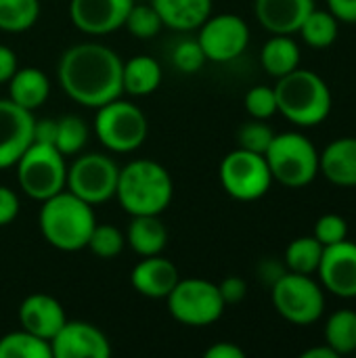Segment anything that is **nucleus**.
Here are the masks:
<instances>
[{"instance_id": "1", "label": "nucleus", "mask_w": 356, "mask_h": 358, "mask_svg": "<svg viewBox=\"0 0 356 358\" xmlns=\"http://www.w3.org/2000/svg\"><path fill=\"white\" fill-rule=\"evenodd\" d=\"M120 55L99 42L69 46L57 65L61 90L84 107H101L124 94Z\"/></svg>"}, {"instance_id": "2", "label": "nucleus", "mask_w": 356, "mask_h": 358, "mask_svg": "<svg viewBox=\"0 0 356 358\" xmlns=\"http://www.w3.org/2000/svg\"><path fill=\"white\" fill-rule=\"evenodd\" d=\"M38 224L44 241L55 250L80 252L88 245V237L97 224V216L88 201L63 189L61 193L42 201Z\"/></svg>"}, {"instance_id": "3", "label": "nucleus", "mask_w": 356, "mask_h": 358, "mask_svg": "<svg viewBox=\"0 0 356 358\" xmlns=\"http://www.w3.org/2000/svg\"><path fill=\"white\" fill-rule=\"evenodd\" d=\"M115 197L130 216H159L172 203L174 182L162 164L153 159H134L120 168Z\"/></svg>"}, {"instance_id": "4", "label": "nucleus", "mask_w": 356, "mask_h": 358, "mask_svg": "<svg viewBox=\"0 0 356 358\" xmlns=\"http://www.w3.org/2000/svg\"><path fill=\"white\" fill-rule=\"evenodd\" d=\"M277 111L296 126H319L332 113V90L325 80L311 69H294L277 78Z\"/></svg>"}, {"instance_id": "5", "label": "nucleus", "mask_w": 356, "mask_h": 358, "mask_svg": "<svg viewBox=\"0 0 356 358\" xmlns=\"http://www.w3.org/2000/svg\"><path fill=\"white\" fill-rule=\"evenodd\" d=\"M264 157L273 180L283 187L302 189L319 176V151L313 141L300 132L275 134Z\"/></svg>"}, {"instance_id": "6", "label": "nucleus", "mask_w": 356, "mask_h": 358, "mask_svg": "<svg viewBox=\"0 0 356 358\" xmlns=\"http://www.w3.org/2000/svg\"><path fill=\"white\" fill-rule=\"evenodd\" d=\"M19 189L36 201H44L65 189L67 162L52 145L31 143L15 164Z\"/></svg>"}, {"instance_id": "7", "label": "nucleus", "mask_w": 356, "mask_h": 358, "mask_svg": "<svg viewBox=\"0 0 356 358\" xmlns=\"http://www.w3.org/2000/svg\"><path fill=\"white\" fill-rule=\"evenodd\" d=\"M149 132V124L141 107L122 96L97 107L94 134L99 143L111 153L136 151Z\"/></svg>"}, {"instance_id": "8", "label": "nucleus", "mask_w": 356, "mask_h": 358, "mask_svg": "<svg viewBox=\"0 0 356 358\" xmlns=\"http://www.w3.org/2000/svg\"><path fill=\"white\" fill-rule=\"evenodd\" d=\"M166 302L172 319L187 327H208L216 323L227 308L218 285L197 277L178 279Z\"/></svg>"}, {"instance_id": "9", "label": "nucleus", "mask_w": 356, "mask_h": 358, "mask_svg": "<svg viewBox=\"0 0 356 358\" xmlns=\"http://www.w3.org/2000/svg\"><path fill=\"white\" fill-rule=\"evenodd\" d=\"M275 310L294 325H313L325 313V292L313 275L285 273L271 287Z\"/></svg>"}, {"instance_id": "10", "label": "nucleus", "mask_w": 356, "mask_h": 358, "mask_svg": "<svg viewBox=\"0 0 356 358\" xmlns=\"http://www.w3.org/2000/svg\"><path fill=\"white\" fill-rule=\"evenodd\" d=\"M218 176L227 195L237 201H256L264 197L273 185L266 157L239 147L225 155Z\"/></svg>"}, {"instance_id": "11", "label": "nucleus", "mask_w": 356, "mask_h": 358, "mask_svg": "<svg viewBox=\"0 0 356 358\" xmlns=\"http://www.w3.org/2000/svg\"><path fill=\"white\" fill-rule=\"evenodd\" d=\"M120 166L105 153H82L71 166H67V182L65 189L88 201L90 206H99L115 197Z\"/></svg>"}, {"instance_id": "12", "label": "nucleus", "mask_w": 356, "mask_h": 358, "mask_svg": "<svg viewBox=\"0 0 356 358\" xmlns=\"http://www.w3.org/2000/svg\"><path fill=\"white\" fill-rule=\"evenodd\" d=\"M204 55L214 63H229L243 55L250 44V27L248 23L233 13L210 15L199 25L197 36Z\"/></svg>"}, {"instance_id": "13", "label": "nucleus", "mask_w": 356, "mask_h": 358, "mask_svg": "<svg viewBox=\"0 0 356 358\" xmlns=\"http://www.w3.org/2000/svg\"><path fill=\"white\" fill-rule=\"evenodd\" d=\"M34 111L19 107L10 99H0V170L15 166L34 143Z\"/></svg>"}, {"instance_id": "14", "label": "nucleus", "mask_w": 356, "mask_h": 358, "mask_svg": "<svg viewBox=\"0 0 356 358\" xmlns=\"http://www.w3.org/2000/svg\"><path fill=\"white\" fill-rule=\"evenodd\" d=\"M52 358H109L111 342L92 323L65 321L50 340Z\"/></svg>"}, {"instance_id": "15", "label": "nucleus", "mask_w": 356, "mask_h": 358, "mask_svg": "<svg viewBox=\"0 0 356 358\" xmlns=\"http://www.w3.org/2000/svg\"><path fill=\"white\" fill-rule=\"evenodd\" d=\"M323 289L329 294L355 300L356 298V243L340 241L336 245H327L323 250V258L317 271Z\"/></svg>"}, {"instance_id": "16", "label": "nucleus", "mask_w": 356, "mask_h": 358, "mask_svg": "<svg viewBox=\"0 0 356 358\" xmlns=\"http://www.w3.org/2000/svg\"><path fill=\"white\" fill-rule=\"evenodd\" d=\"M134 0H71L69 19L88 36H107L124 27Z\"/></svg>"}, {"instance_id": "17", "label": "nucleus", "mask_w": 356, "mask_h": 358, "mask_svg": "<svg viewBox=\"0 0 356 358\" xmlns=\"http://www.w3.org/2000/svg\"><path fill=\"white\" fill-rule=\"evenodd\" d=\"M178 279V268L168 258H162V254L145 256L130 271V285L134 292L151 300H166Z\"/></svg>"}, {"instance_id": "18", "label": "nucleus", "mask_w": 356, "mask_h": 358, "mask_svg": "<svg viewBox=\"0 0 356 358\" xmlns=\"http://www.w3.org/2000/svg\"><path fill=\"white\" fill-rule=\"evenodd\" d=\"M65 321L67 317L61 302L48 294H31L23 298V302L19 304L21 327L42 340L50 342Z\"/></svg>"}, {"instance_id": "19", "label": "nucleus", "mask_w": 356, "mask_h": 358, "mask_svg": "<svg viewBox=\"0 0 356 358\" xmlns=\"http://www.w3.org/2000/svg\"><path fill=\"white\" fill-rule=\"evenodd\" d=\"M315 8V0H254L258 23L271 34L292 36Z\"/></svg>"}, {"instance_id": "20", "label": "nucleus", "mask_w": 356, "mask_h": 358, "mask_svg": "<svg viewBox=\"0 0 356 358\" xmlns=\"http://www.w3.org/2000/svg\"><path fill=\"white\" fill-rule=\"evenodd\" d=\"M319 172L336 187H356V136L332 141L319 153Z\"/></svg>"}, {"instance_id": "21", "label": "nucleus", "mask_w": 356, "mask_h": 358, "mask_svg": "<svg viewBox=\"0 0 356 358\" xmlns=\"http://www.w3.org/2000/svg\"><path fill=\"white\" fill-rule=\"evenodd\" d=\"M162 17L164 27L176 31L199 29L212 15V0H149Z\"/></svg>"}, {"instance_id": "22", "label": "nucleus", "mask_w": 356, "mask_h": 358, "mask_svg": "<svg viewBox=\"0 0 356 358\" xmlns=\"http://www.w3.org/2000/svg\"><path fill=\"white\" fill-rule=\"evenodd\" d=\"M8 84V99L27 111L42 107L50 94V80L38 67H17Z\"/></svg>"}, {"instance_id": "23", "label": "nucleus", "mask_w": 356, "mask_h": 358, "mask_svg": "<svg viewBox=\"0 0 356 358\" xmlns=\"http://www.w3.org/2000/svg\"><path fill=\"white\" fill-rule=\"evenodd\" d=\"M126 245L141 258L157 256L168 245V229L159 216H132L126 231Z\"/></svg>"}, {"instance_id": "24", "label": "nucleus", "mask_w": 356, "mask_h": 358, "mask_svg": "<svg viewBox=\"0 0 356 358\" xmlns=\"http://www.w3.org/2000/svg\"><path fill=\"white\" fill-rule=\"evenodd\" d=\"M162 84V65L149 55H136L122 65V88L130 96H149Z\"/></svg>"}, {"instance_id": "25", "label": "nucleus", "mask_w": 356, "mask_h": 358, "mask_svg": "<svg viewBox=\"0 0 356 358\" xmlns=\"http://www.w3.org/2000/svg\"><path fill=\"white\" fill-rule=\"evenodd\" d=\"M260 61L269 76L283 78L300 67V46L292 36L273 34V38L262 46Z\"/></svg>"}, {"instance_id": "26", "label": "nucleus", "mask_w": 356, "mask_h": 358, "mask_svg": "<svg viewBox=\"0 0 356 358\" xmlns=\"http://www.w3.org/2000/svg\"><path fill=\"white\" fill-rule=\"evenodd\" d=\"M323 338H325V344H327L338 357L355 355L356 310H350V308L336 310V313L327 319V323H325Z\"/></svg>"}, {"instance_id": "27", "label": "nucleus", "mask_w": 356, "mask_h": 358, "mask_svg": "<svg viewBox=\"0 0 356 358\" xmlns=\"http://www.w3.org/2000/svg\"><path fill=\"white\" fill-rule=\"evenodd\" d=\"M323 245L315 235L298 237L294 239L287 250H285V266L290 273H300V275H315L319 271L321 258H323Z\"/></svg>"}, {"instance_id": "28", "label": "nucleus", "mask_w": 356, "mask_h": 358, "mask_svg": "<svg viewBox=\"0 0 356 358\" xmlns=\"http://www.w3.org/2000/svg\"><path fill=\"white\" fill-rule=\"evenodd\" d=\"M0 358H52V348L48 340L21 327L0 338Z\"/></svg>"}, {"instance_id": "29", "label": "nucleus", "mask_w": 356, "mask_h": 358, "mask_svg": "<svg viewBox=\"0 0 356 358\" xmlns=\"http://www.w3.org/2000/svg\"><path fill=\"white\" fill-rule=\"evenodd\" d=\"M338 31H340V21L329 10H319V8H313L298 29L302 40L313 48L332 46L338 40Z\"/></svg>"}, {"instance_id": "30", "label": "nucleus", "mask_w": 356, "mask_h": 358, "mask_svg": "<svg viewBox=\"0 0 356 358\" xmlns=\"http://www.w3.org/2000/svg\"><path fill=\"white\" fill-rule=\"evenodd\" d=\"M40 17V0H0V29L21 34L36 25Z\"/></svg>"}, {"instance_id": "31", "label": "nucleus", "mask_w": 356, "mask_h": 358, "mask_svg": "<svg viewBox=\"0 0 356 358\" xmlns=\"http://www.w3.org/2000/svg\"><path fill=\"white\" fill-rule=\"evenodd\" d=\"M88 143V126L80 115H63L57 120V138L55 147L65 157L78 155Z\"/></svg>"}, {"instance_id": "32", "label": "nucleus", "mask_w": 356, "mask_h": 358, "mask_svg": "<svg viewBox=\"0 0 356 358\" xmlns=\"http://www.w3.org/2000/svg\"><path fill=\"white\" fill-rule=\"evenodd\" d=\"M124 27L134 38L147 40V38L157 36L159 29L164 27V23H162V17L151 2H132V6L126 15Z\"/></svg>"}, {"instance_id": "33", "label": "nucleus", "mask_w": 356, "mask_h": 358, "mask_svg": "<svg viewBox=\"0 0 356 358\" xmlns=\"http://www.w3.org/2000/svg\"><path fill=\"white\" fill-rule=\"evenodd\" d=\"M86 248L101 260H113L126 248V235L113 224H99L97 222L90 237H88Z\"/></svg>"}, {"instance_id": "34", "label": "nucleus", "mask_w": 356, "mask_h": 358, "mask_svg": "<svg viewBox=\"0 0 356 358\" xmlns=\"http://www.w3.org/2000/svg\"><path fill=\"white\" fill-rule=\"evenodd\" d=\"M275 138L273 128L266 124V120H250L245 122L239 130H237V145L239 149L252 151V153H260L264 155L266 149L271 147Z\"/></svg>"}, {"instance_id": "35", "label": "nucleus", "mask_w": 356, "mask_h": 358, "mask_svg": "<svg viewBox=\"0 0 356 358\" xmlns=\"http://www.w3.org/2000/svg\"><path fill=\"white\" fill-rule=\"evenodd\" d=\"M206 61L208 59H206L204 48H201L197 38L195 40L193 38L180 40L172 48V63L180 73H197Z\"/></svg>"}, {"instance_id": "36", "label": "nucleus", "mask_w": 356, "mask_h": 358, "mask_svg": "<svg viewBox=\"0 0 356 358\" xmlns=\"http://www.w3.org/2000/svg\"><path fill=\"white\" fill-rule=\"evenodd\" d=\"M243 105H245V111L250 113V117H254V120H269V117H273L277 113L275 88L264 86V84L252 86L245 92Z\"/></svg>"}, {"instance_id": "37", "label": "nucleus", "mask_w": 356, "mask_h": 358, "mask_svg": "<svg viewBox=\"0 0 356 358\" xmlns=\"http://www.w3.org/2000/svg\"><path fill=\"white\" fill-rule=\"evenodd\" d=\"M315 237L323 248L348 239V222L340 214H323L315 224Z\"/></svg>"}, {"instance_id": "38", "label": "nucleus", "mask_w": 356, "mask_h": 358, "mask_svg": "<svg viewBox=\"0 0 356 358\" xmlns=\"http://www.w3.org/2000/svg\"><path fill=\"white\" fill-rule=\"evenodd\" d=\"M218 289H220V296H222V300H225L227 306L239 304L248 296V283L241 277H227V279H222V283L218 285Z\"/></svg>"}, {"instance_id": "39", "label": "nucleus", "mask_w": 356, "mask_h": 358, "mask_svg": "<svg viewBox=\"0 0 356 358\" xmlns=\"http://www.w3.org/2000/svg\"><path fill=\"white\" fill-rule=\"evenodd\" d=\"M19 210H21L19 195L13 189L0 185V227L10 224L19 216Z\"/></svg>"}, {"instance_id": "40", "label": "nucleus", "mask_w": 356, "mask_h": 358, "mask_svg": "<svg viewBox=\"0 0 356 358\" xmlns=\"http://www.w3.org/2000/svg\"><path fill=\"white\" fill-rule=\"evenodd\" d=\"M55 138H57V120L42 117V120L34 122V143L55 147Z\"/></svg>"}, {"instance_id": "41", "label": "nucleus", "mask_w": 356, "mask_h": 358, "mask_svg": "<svg viewBox=\"0 0 356 358\" xmlns=\"http://www.w3.org/2000/svg\"><path fill=\"white\" fill-rule=\"evenodd\" d=\"M327 10L340 23H356V0H327Z\"/></svg>"}, {"instance_id": "42", "label": "nucleus", "mask_w": 356, "mask_h": 358, "mask_svg": "<svg viewBox=\"0 0 356 358\" xmlns=\"http://www.w3.org/2000/svg\"><path fill=\"white\" fill-rule=\"evenodd\" d=\"M19 63H17V55L13 48H8L6 44H0V84H6L13 73L17 71Z\"/></svg>"}, {"instance_id": "43", "label": "nucleus", "mask_w": 356, "mask_h": 358, "mask_svg": "<svg viewBox=\"0 0 356 358\" xmlns=\"http://www.w3.org/2000/svg\"><path fill=\"white\" fill-rule=\"evenodd\" d=\"M204 355L206 358H245V352L233 342H216Z\"/></svg>"}, {"instance_id": "44", "label": "nucleus", "mask_w": 356, "mask_h": 358, "mask_svg": "<svg viewBox=\"0 0 356 358\" xmlns=\"http://www.w3.org/2000/svg\"><path fill=\"white\" fill-rule=\"evenodd\" d=\"M285 273H287V266H281V264L275 262V260H264V262L258 266V277H260L262 281H266L271 287H273V283H277Z\"/></svg>"}, {"instance_id": "45", "label": "nucleus", "mask_w": 356, "mask_h": 358, "mask_svg": "<svg viewBox=\"0 0 356 358\" xmlns=\"http://www.w3.org/2000/svg\"><path fill=\"white\" fill-rule=\"evenodd\" d=\"M302 358H340L325 342H323V346H315V348H311V350H306V352H302Z\"/></svg>"}, {"instance_id": "46", "label": "nucleus", "mask_w": 356, "mask_h": 358, "mask_svg": "<svg viewBox=\"0 0 356 358\" xmlns=\"http://www.w3.org/2000/svg\"><path fill=\"white\" fill-rule=\"evenodd\" d=\"M134 2H149V0H134Z\"/></svg>"}, {"instance_id": "47", "label": "nucleus", "mask_w": 356, "mask_h": 358, "mask_svg": "<svg viewBox=\"0 0 356 358\" xmlns=\"http://www.w3.org/2000/svg\"><path fill=\"white\" fill-rule=\"evenodd\" d=\"M355 355H356V352H355Z\"/></svg>"}]
</instances>
